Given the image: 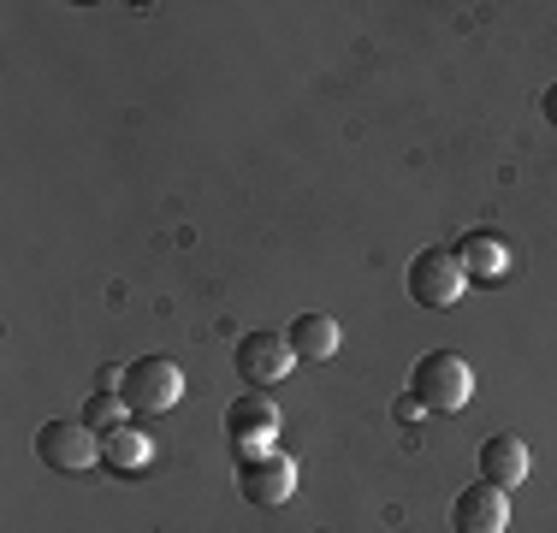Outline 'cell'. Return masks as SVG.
<instances>
[{
	"instance_id": "1",
	"label": "cell",
	"mask_w": 557,
	"mask_h": 533,
	"mask_svg": "<svg viewBox=\"0 0 557 533\" xmlns=\"http://www.w3.org/2000/svg\"><path fill=\"white\" fill-rule=\"evenodd\" d=\"M409 397L421 409H433V416H457L474 397V368L457 350H428L416 362V373H409Z\"/></svg>"
},
{
	"instance_id": "2",
	"label": "cell",
	"mask_w": 557,
	"mask_h": 533,
	"mask_svg": "<svg viewBox=\"0 0 557 533\" xmlns=\"http://www.w3.org/2000/svg\"><path fill=\"white\" fill-rule=\"evenodd\" d=\"M119 397H125L131 416H166L184 397V373H178V362H166V356H137V362L125 368Z\"/></svg>"
},
{
	"instance_id": "3",
	"label": "cell",
	"mask_w": 557,
	"mask_h": 533,
	"mask_svg": "<svg viewBox=\"0 0 557 533\" xmlns=\"http://www.w3.org/2000/svg\"><path fill=\"white\" fill-rule=\"evenodd\" d=\"M232 368L249 392H273V385L297 368V350H290L285 332H244V338L232 344Z\"/></svg>"
},
{
	"instance_id": "4",
	"label": "cell",
	"mask_w": 557,
	"mask_h": 533,
	"mask_svg": "<svg viewBox=\"0 0 557 533\" xmlns=\"http://www.w3.org/2000/svg\"><path fill=\"white\" fill-rule=\"evenodd\" d=\"M36 462L54 474H89L101 462V433L84 421H42L36 426Z\"/></svg>"
},
{
	"instance_id": "5",
	"label": "cell",
	"mask_w": 557,
	"mask_h": 533,
	"mask_svg": "<svg viewBox=\"0 0 557 533\" xmlns=\"http://www.w3.org/2000/svg\"><path fill=\"white\" fill-rule=\"evenodd\" d=\"M462 290H469V273H462V256L457 249H421L409 261V297L421 309H457Z\"/></svg>"
},
{
	"instance_id": "6",
	"label": "cell",
	"mask_w": 557,
	"mask_h": 533,
	"mask_svg": "<svg viewBox=\"0 0 557 533\" xmlns=\"http://www.w3.org/2000/svg\"><path fill=\"white\" fill-rule=\"evenodd\" d=\"M225 438H232L237 462L278 450V445H273V438H278V404H273L268 392H244L232 409H225Z\"/></svg>"
},
{
	"instance_id": "7",
	"label": "cell",
	"mask_w": 557,
	"mask_h": 533,
	"mask_svg": "<svg viewBox=\"0 0 557 533\" xmlns=\"http://www.w3.org/2000/svg\"><path fill=\"white\" fill-rule=\"evenodd\" d=\"M237 492H244L256 510H278V504H290V492H297V462H290L285 450L237 462Z\"/></svg>"
},
{
	"instance_id": "8",
	"label": "cell",
	"mask_w": 557,
	"mask_h": 533,
	"mask_svg": "<svg viewBox=\"0 0 557 533\" xmlns=\"http://www.w3.org/2000/svg\"><path fill=\"white\" fill-rule=\"evenodd\" d=\"M450 528L457 533H504L510 528V498L498 486H462L457 504H450Z\"/></svg>"
},
{
	"instance_id": "9",
	"label": "cell",
	"mask_w": 557,
	"mask_h": 533,
	"mask_svg": "<svg viewBox=\"0 0 557 533\" xmlns=\"http://www.w3.org/2000/svg\"><path fill=\"white\" fill-rule=\"evenodd\" d=\"M528 469H534V457H528V445L516 433H493L481 445V480H486V486H498V492L504 486H522Z\"/></svg>"
},
{
	"instance_id": "10",
	"label": "cell",
	"mask_w": 557,
	"mask_h": 533,
	"mask_svg": "<svg viewBox=\"0 0 557 533\" xmlns=\"http://www.w3.org/2000/svg\"><path fill=\"white\" fill-rule=\"evenodd\" d=\"M149 457H154V445H149V433L143 426H113V433H101V469H113V474H137V469H149Z\"/></svg>"
},
{
	"instance_id": "11",
	"label": "cell",
	"mask_w": 557,
	"mask_h": 533,
	"mask_svg": "<svg viewBox=\"0 0 557 533\" xmlns=\"http://www.w3.org/2000/svg\"><path fill=\"white\" fill-rule=\"evenodd\" d=\"M457 256H462V273L469 278H504L510 273V244H504L498 232H462Z\"/></svg>"
},
{
	"instance_id": "12",
	"label": "cell",
	"mask_w": 557,
	"mask_h": 533,
	"mask_svg": "<svg viewBox=\"0 0 557 533\" xmlns=\"http://www.w3.org/2000/svg\"><path fill=\"white\" fill-rule=\"evenodd\" d=\"M285 338H290V350H297V356H309V362H326V356H338L344 332H338L333 314H297Z\"/></svg>"
},
{
	"instance_id": "13",
	"label": "cell",
	"mask_w": 557,
	"mask_h": 533,
	"mask_svg": "<svg viewBox=\"0 0 557 533\" xmlns=\"http://www.w3.org/2000/svg\"><path fill=\"white\" fill-rule=\"evenodd\" d=\"M77 421H84L89 433H113V426H125V397H119V392H96Z\"/></svg>"
},
{
	"instance_id": "14",
	"label": "cell",
	"mask_w": 557,
	"mask_h": 533,
	"mask_svg": "<svg viewBox=\"0 0 557 533\" xmlns=\"http://www.w3.org/2000/svg\"><path fill=\"white\" fill-rule=\"evenodd\" d=\"M96 385L101 392H119V385H125V368H96Z\"/></svg>"
},
{
	"instance_id": "15",
	"label": "cell",
	"mask_w": 557,
	"mask_h": 533,
	"mask_svg": "<svg viewBox=\"0 0 557 533\" xmlns=\"http://www.w3.org/2000/svg\"><path fill=\"white\" fill-rule=\"evenodd\" d=\"M392 416H397V421H421V404H416V397H397Z\"/></svg>"
},
{
	"instance_id": "16",
	"label": "cell",
	"mask_w": 557,
	"mask_h": 533,
	"mask_svg": "<svg viewBox=\"0 0 557 533\" xmlns=\"http://www.w3.org/2000/svg\"><path fill=\"white\" fill-rule=\"evenodd\" d=\"M540 107H546V119H552V125H557V84L546 89V101H540Z\"/></svg>"
}]
</instances>
